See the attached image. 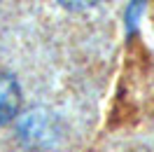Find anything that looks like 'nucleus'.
Masks as SVG:
<instances>
[{
    "instance_id": "obj_2",
    "label": "nucleus",
    "mask_w": 154,
    "mask_h": 152,
    "mask_svg": "<svg viewBox=\"0 0 154 152\" xmlns=\"http://www.w3.org/2000/svg\"><path fill=\"white\" fill-rule=\"evenodd\" d=\"M63 7L68 10H84V7H91V5H96L98 0H58Z\"/></svg>"
},
{
    "instance_id": "obj_1",
    "label": "nucleus",
    "mask_w": 154,
    "mask_h": 152,
    "mask_svg": "<svg viewBox=\"0 0 154 152\" xmlns=\"http://www.w3.org/2000/svg\"><path fill=\"white\" fill-rule=\"evenodd\" d=\"M19 103H21V94L17 80L12 75L0 73V124H7L10 119H14Z\"/></svg>"
}]
</instances>
